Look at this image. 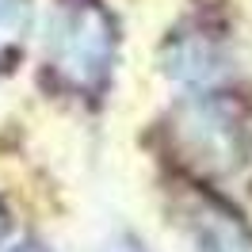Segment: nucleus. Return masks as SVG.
Here are the masks:
<instances>
[{"instance_id": "nucleus-1", "label": "nucleus", "mask_w": 252, "mask_h": 252, "mask_svg": "<svg viewBox=\"0 0 252 252\" xmlns=\"http://www.w3.org/2000/svg\"><path fill=\"white\" fill-rule=\"evenodd\" d=\"M107 58V38L99 31V16H80L62 31V65L77 77V69H95Z\"/></svg>"}, {"instance_id": "nucleus-2", "label": "nucleus", "mask_w": 252, "mask_h": 252, "mask_svg": "<svg viewBox=\"0 0 252 252\" xmlns=\"http://www.w3.org/2000/svg\"><path fill=\"white\" fill-rule=\"evenodd\" d=\"M195 241L203 245L199 252H252V237L237 225L229 214L218 210H195Z\"/></svg>"}, {"instance_id": "nucleus-3", "label": "nucleus", "mask_w": 252, "mask_h": 252, "mask_svg": "<svg viewBox=\"0 0 252 252\" xmlns=\"http://www.w3.org/2000/svg\"><path fill=\"white\" fill-rule=\"evenodd\" d=\"M23 0H0V46L16 42L23 31Z\"/></svg>"}, {"instance_id": "nucleus-4", "label": "nucleus", "mask_w": 252, "mask_h": 252, "mask_svg": "<svg viewBox=\"0 0 252 252\" xmlns=\"http://www.w3.org/2000/svg\"><path fill=\"white\" fill-rule=\"evenodd\" d=\"M111 252H138L134 245H119V249H111Z\"/></svg>"}, {"instance_id": "nucleus-5", "label": "nucleus", "mask_w": 252, "mask_h": 252, "mask_svg": "<svg viewBox=\"0 0 252 252\" xmlns=\"http://www.w3.org/2000/svg\"><path fill=\"white\" fill-rule=\"evenodd\" d=\"M0 225H4V221H0Z\"/></svg>"}]
</instances>
